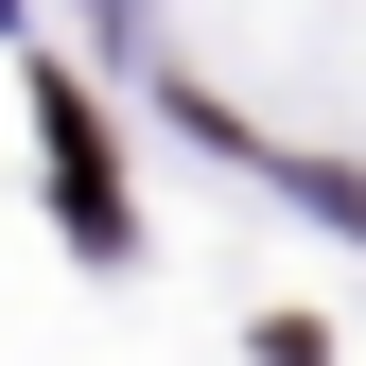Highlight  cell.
Here are the masks:
<instances>
[{"label":"cell","mask_w":366,"mask_h":366,"mask_svg":"<svg viewBox=\"0 0 366 366\" xmlns=\"http://www.w3.org/2000/svg\"><path fill=\"white\" fill-rule=\"evenodd\" d=\"M35 140H53V192H70V227H87V244H122V174H105V140H87L70 70H35Z\"/></svg>","instance_id":"1"}]
</instances>
